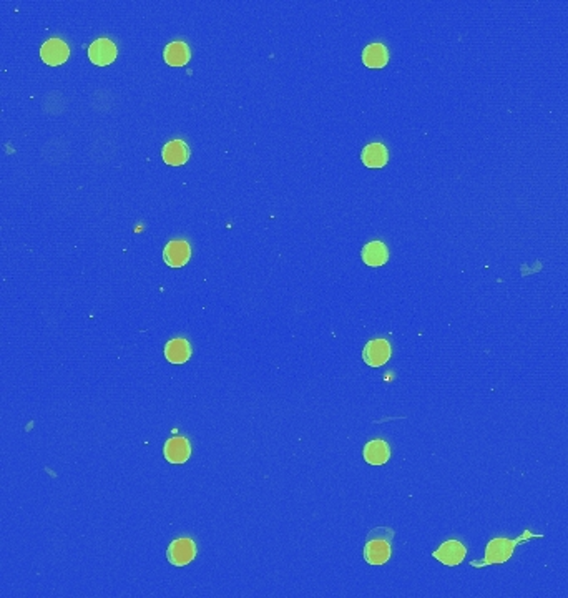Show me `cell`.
Returning <instances> with one entry per match:
<instances>
[{
    "mask_svg": "<svg viewBox=\"0 0 568 598\" xmlns=\"http://www.w3.org/2000/svg\"><path fill=\"white\" fill-rule=\"evenodd\" d=\"M361 158L367 168H383L389 160V152L383 143H371L362 150Z\"/></svg>",
    "mask_w": 568,
    "mask_h": 598,
    "instance_id": "12",
    "label": "cell"
},
{
    "mask_svg": "<svg viewBox=\"0 0 568 598\" xmlns=\"http://www.w3.org/2000/svg\"><path fill=\"white\" fill-rule=\"evenodd\" d=\"M362 456H364V460L367 464L383 465L390 459V448L388 442L377 439V441H371L369 444H366Z\"/></svg>",
    "mask_w": 568,
    "mask_h": 598,
    "instance_id": "13",
    "label": "cell"
},
{
    "mask_svg": "<svg viewBox=\"0 0 568 598\" xmlns=\"http://www.w3.org/2000/svg\"><path fill=\"white\" fill-rule=\"evenodd\" d=\"M389 53L388 48L383 44H371L367 45L362 52V62L367 69H383L388 65Z\"/></svg>",
    "mask_w": 568,
    "mask_h": 598,
    "instance_id": "15",
    "label": "cell"
},
{
    "mask_svg": "<svg viewBox=\"0 0 568 598\" xmlns=\"http://www.w3.org/2000/svg\"><path fill=\"white\" fill-rule=\"evenodd\" d=\"M530 538H542V536H535V533L525 530L524 536H520L519 538H492V540L487 543V548H485L484 559L474 560L470 565L472 567L480 569V567H487V565L506 564V562L513 555L515 547L522 542L530 540Z\"/></svg>",
    "mask_w": 568,
    "mask_h": 598,
    "instance_id": "1",
    "label": "cell"
},
{
    "mask_svg": "<svg viewBox=\"0 0 568 598\" xmlns=\"http://www.w3.org/2000/svg\"><path fill=\"white\" fill-rule=\"evenodd\" d=\"M392 537V530H389L384 537L374 536L367 537V543L364 545V560L369 565H384L392 555V547H390L389 538Z\"/></svg>",
    "mask_w": 568,
    "mask_h": 598,
    "instance_id": "2",
    "label": "cell"
},
{
    "mask_svg": "<svg viewBox=\"0 0 568 598\" xmlns=\"http://www.w3.org/2000/svg\"><path fill=\"white\" fill-rule=\"evenodd\" d=\"M192 258V246L183 239H175L165 246L163 251V260L170 268H181Z\"/></svg>",
    "mask_w": 568,
    "mask_h": 598,
    "instance_id": "6",
    "label": "cell"
},
{
    "mask_svg": "<svg viewBox=\"0 0 568 598\" xmlns=\"http://www.w3.org/2000/svg\"><path fill=\"white\" fill-rule=\"evenodd\" d=\"M467 550L458 540H447L440 545L437 550L434 552L432 557L435 560H439L440 564L447 565V567H456V565L462 564L465 559Z\"/></svg>",
    "mask_w": 568,
    "mask_h": 598,
    "instance_id": "5",
    "label": "cell"
},
{
    "mask_svg": "<svg viewBox=\"0 0 568 598\" xmlns=\"http://www.w3.org/2000/svg\"><path fill=\"white\" fill-rule=\"evenodd\" d=\"M68 55H70L68 45L60 39H50L40 47V57L47 65H62L67 62Z\"/></svg>",
    "mask_w": 568,
    "mask_h": 598,
    "instance_id": "7",
    "label": "cell"
},
{
    "mask_svg": "<svg viewBox=\"0 0 568 598\" xmlns=\"http://www.w3.org/2000/svg\"><path fill=\"white\" fill-rule=\"evenodd\" d=\"M161 157H163V160H165L166 165L181 166V165H185L186 161H188L190 148H188V145H186L185 142H181V140H171V142H168L165 147H163Z\"/></svg>",
    "mask_w": 568,
    "mask_h": 598,
    "instance_id": "10",
    "label": "cell"
},
{
    "mask_svg": "<svg viewBox=\"0 0 568 598\" xmlns=\"http://www.w3.org/2000/svg\"><path fill=\"white\" fill-rule=\"evenodd\" d=\"M166 557L168 562H170L171 565H175V567H185V565L192 564L194 557H197V545H194V542L188 537L176 538V540L171 542L170 547H168Z\"/></svg>",
    "mask_w": 568,
    "mask_h": 598,
    "instance_id": "3",
    "label": "cell"
},
{
    "mask_svg": "<svg viewBox=\"0 0 568 598\" xmlns=\"http://www.w3.org/2000/svg\"><path fill=\"white\" fill-rule=\"evenodd\" d=\"M165 62L171 67H181L190 60V47L185 42H171L165 47Z\"/></svg>",
    "mask_w": 568,
    "mask_h": 598,
    "instance_id": "16",
    "label": "cell"
},
{
    "mask_svg": "<svg viewBox=\"0 0 568 598\" xmlns=\"http://www.w3.org/2000/svg\"><path fill=\"white\" fill-rule=\"evenodd\" d=\"M390 354H392V347L388 339H372L364 346L362 359L371 368H381L390 359Z\"/></svg>",
    "mask_w": 568,
    "mask_h": 598,
    "instance_id": "4",
    "label": "cell"
},
{
    "mask_svg": "<svg viewBox=\"0 0 568 598\" xmlns=\"http://www.w3.org/2000/svg\"><path fill=\"white\" fill-rule=\"evenodd\" d=\"M388 260L389 251L388 246H385L383 241H372L366 244L364 249H362V261H364L367 266H372V268L385 265Z\"/></svg>",
    "mask_w": 568,
    "mask_h": 598,
    "instance_id": "14",
    "label": "cell"
},
{
    "mask_svg": "<svg viewBox=\"0 0 568 598\" xmlns=\"http://www.w3.org/2000/svg\"><path fill=\"white\" fill-rule=\"evenodd\" d=\"M192 356V346L183 338L170 339L165 346V357L171 364H185Z\"/></svg>",
    "mask_w": 568,
    "mask_h": 598,
    "instance_id": "11",
    "label": "cell"
},
{
    "mask_svg": "<svg viewBox=\"0 0 568 598\" xmlns=\"http://www.w3.org/2000/svg\"><path fill=\"white\" fill-rule=\"evenodd\" d=\"M163 454L170 464H185L192 456V446H190L188 439L171 437L163 447Z\"/></svg>",
    "mask_w": 568,
    "mask_h": 598,
    "instance_id": "8",
    "label": "cell"
},
{
    "mask_svg": "<svg viewBox=\"0 0 568 598\" xmlns=\"http://www.w3.org/2000/svg\"><path fill=\"white\" fill-rule=\"evenodd\" d=\"M88 58L95 65H108L117 58V47L112 40L98 39L88 47Z\"/></svg>",
    "mask_w": 568,
    "mask_h": 598,
    "instance_id": "9",
    "label": "cell"
}]
</instances>
